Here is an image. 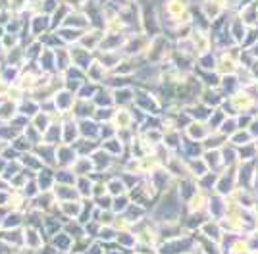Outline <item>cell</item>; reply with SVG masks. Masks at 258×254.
<instances>
[{"label": "cell", "instance_id": "obj_1", "mask_svg": "<svg viewBox=\"0 0 258 254\" xmlns=\"http://www.w3.org/2000/svg\"><path fill=\"white\" fill-rule=\"evenodd\" d=\"M185 8H187V0H168V4H166V12L170 14V18L181 16Z\"/></svg>", "mask_w": 258, "mask_h": 254}]
</instances>
